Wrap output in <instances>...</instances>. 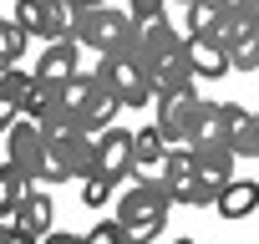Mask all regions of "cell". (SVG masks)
<instances>
[{"label": "cell", "mask_w": 259, "mask_h": 244, "mask_svg": "<svg viewBox=\"0 0 259 244\" xmlns=\"http://www.w3.org/2000/svg\"><path fill=\"white\" fill-rule=\"evenodd\" d=\"M87 244H133V234H127L117 219H102V224L87 229Z\"/></svg>", "instance_id": "obj_24"}, {"label": "cell", "mask_w": 259, "mask_h": 244, "mask_svg": "<svg viewBox=\"0 0 259 244\" xmlns=\"http://www.w3.org/2000/svg\"><path fill=\"white\" fill-rule=\"evenodd\" d=\"M163 6H168V0H127V11H133V21L143 26V21H158L163 16Z\"/></svg>", "instance_id": "obj_25"}, {"label": "cell", "mask_w": 259, "mask_h": 244, "mask_svg": "<svg viewBox=\"0 0 259 244\" xmlns=\"http://www.w3.org/2000/svg\"><path fill=\"white\" fill-rule=\"evenodd\" d=\"M97 82H107L117 97H122V107H148V102H158V87H153V76L143 71V61L138 56H97Z\"/></svg>", "instance_id": "obj_6"}, {"label": "cell", "mask_w": 259, "mask_h": 244, "mask_svg": "<svg viewBox=\"0 0 259 244\" xmlns=\"http://www.w3.org/2000/svg\"><path fill=\"white\" fill-rule=\"evenodd\" d=\"M26 112H21V102H11V97H0V133H11L16 122H21Z\"/></svg>", "instance_id": "obj_26"}, {"label": "cell", "mask_w": 259, "mask_h": 244, "mask_svg": "<svg viewBox=\"0 0 259 244\" xmlns=\"http://www.w3.org/2000/svg\"><path fill=\"white\" fill-rule=\"evenodd\" d=\"M224 219H249L254 209H259V183L254 178H234V183H224V193H219V204H213Z\"/></svg>", "instance_id": "obj_18"}, {"label": "cell", "mask_w": 259, "mask_h": 244, "mask_svg": "<svg viewBox=\"0 0 259 244\" xmlns=\"http://www.w3.org/2000/svg\"><path fill=\"white\" fill-rule=\"evenodd\" d=\"M213 41L229 51L234 71H259V16H239V11H229Z\"/></svg>", "instance_id": "obj_9"}, {"label": "cell", "mask_w": 259, "mask_h": 244, "mask_svg": "<svg viewBox=\"0 0 259 244\" xmlns=\"http://www.w3.org/2000/svg\"><path fill=\"white\" fill-rule=\"evenodd\" d=\"M51 219H56V204H51L46 188H31V193L21 198V209L11 214V224H16L21 234H31V239H46V234H51Z\"/></svg>", "instance_id": "obj_16"}, {"label": "cell", "mask_w": 259, "mask_h": 244, "mask_svg": "<svg viewBox=\"0 0 259 244\" xmlns=\"http://www.w3.org/2000/svg\"><path fill=\"white\" fill-rule=\"evenodd\" d=\"M188 61H193V76H203V82H219V76L234 71L229 51H224L213 36H188Z\"/></svg>", "instance_id": "obj_17"}, {"label": "cell", "mask_w": 259, "mask_h": 244, "mask_svg": "<svg viewBox=\"0 0 259 244\" xmlns=\"http://www.w3.org/2000/svg\"><path fill=\"white\" fill-rule=\"evenodd\" d=\"M138 61H143V71L153 76L158 92L198 82V76H193V61H188V36H183L168 16L138 26Z\"/></svg>", "instance_id": "obj_1"}, {"label": "cell", "mask_w": 259, "mask_h": 244, "mask_svg": "<svg viewBox=\"0 0 259 244\" xmlns=\"http://www.w3.org/2000/svg\"><path fill=\"white\" fill-rule=\"evenodd\" d=\"M117 112H122V97H117L107 82H97V87H92V97H87V107L76 112V122H81V133L102 138L107 128H117Z\"/></svg>", "instance_id": "obj_12"}, {"label": "cell", "mask_w": 259, "mask_h": 244, "mask_svg": "<svg viewBox=\"0 0 259 244\" xmlns=\"http://www.w3.org/2000/svg\"><path fill=\"white\" fill-rule=\"evenodd\" d=\"M31 82H36V76H26L21 66H6V71H0V97H11V102H21V107H26Z\"/></svg>", "instance_id": "obj_22"}, {"label": "cell", "mask_w": 259, "mask_h": 244, "mask_svg": "<svg viewBox=\"0 0 259 244\" xmlns=\"http://www.w3.org/2000/svg\"><path fill=\"white\" fill-rule=\"evenodd\" d=\"M173 244H198V239H173Z\"/></svg>", "instance_id": "obj_30"}, {"label": "cell", "mask_w": 259, "mask_h": 244, "mask_svg": "<svg viewBox=\"0 0 259 244\" xmlns=\"http://www.w3.org/2000/svg\"><path fill=\"white\" fill-rule=\"evenodd\" d=\"M76 51H81V41L76 36H66V41H51L46 51H41V61H36V82H56V87H66L81 66H76Z\"/></svg>", "instance_id": "obj_13"}, {"label": "cell", "mask_w": 259, "mask_h": 244, "mask_svg": "<svg viewBox=\"0 0 259 244\" xmlns=\"http://www.w3.org/2000/svg\"><path fill=\"white\" fill-rule=\"evenodd\" d=\"M133 168H138V133L107 128V133L97 138V163H92V173L107 178V183H122V178H133ZM92 173H87V178H92Z\"/></svg>", "instance_id": "obj_8"}, {"label": "cell", "mask_w": 259, "mask_h": 244, "mask_svg": "<svg viewBox=\"0 0 259 244\" xmlns=\"http://www.w3.org/2000/svg\"><path fill=\"white\" fill-rule=\"evenodd\" d=\"M198 107H203L198 82L158 92V128H163V138H168L173 148H188V143H193V117H198Z\"/></svg>", "instance_id": "obj_7"}, {"label": "cell", "mask_w": 259, "mask_h": 244, "mask_svg": "<svg viewBox=\"0 0 259 244\" xmlns=\"http://www.w3.org/2000/svg\"><path fill=\"white\" fill-rule=\"evenodd\" d=\"M16 26L31 41H66L76 26V6L71 0H16Z\"/></svg>", "instance_id": "obj_5"}, {"label": "cell", "mask_w": 259, "mask_h": 244, "mask_svg": "<svg viewBox=\"0 0 259 244\" xmlns=\"http://www.w3.org/2000/svg\"><path fill=\"white\" fill-rule=\"evenodd\" d=\"M224 26V11L213 0H188L183 6V36H219Z\"/></svg>", "instance_id": "obj_20"}, {"label": "cell", "mask_w": 259, "mask_h": 244, "mask_svg": "<svg viewBox=\"0 0 259 244\" xmlns=\"http://www.w3.org/2000/svg\"><path fill=\"white\" fill-rule=\"evenodd\" d=\"M71 6L76 11H92V6H107V0H71Z\"/></svg>", "instance_id": "obj_29"}, {"label": "cell", "mask_w": 259, "mask_h": 244, "mask_svg": "<svg viewBox=\"0 0 259 244\" xmlns=\"http://www.w3.org/2000/svg\"><path fill=\"white\" fill-rule=\"evenodd\" d=\"M254 122H259V112H254Z\"/></svg>", "instance_id": "obj_31"}, {"label": "cell", "mask_w": 259, "mask_h": 244, "mask_svg": "<svg viewBox=\"0 0 259 244\" xmlns=\"http://www.w3.org/2000/svg\"><path fill=\"white\" fill-rule=\"evenodd\" d=\"M41 244H87V234H56V229H51Z\"/></svg>", "instance_id": "obj_28"}, {"label": "cell", "mask_w": 259, "mask_h": 244, "mask_svg": "<svg viewBox=\"0 0 259 244\" xmlns=\"http://www.w3.org/2000/svg\"><path fill=\"white\" fill-rule=\"evenodd\" d=\"M193 153L203 148H229V102H203L193 117Z\"/></svg>", "instance_id": "obj_15"}, {"label": "cell", "mask_w": 259, "mask_h": 244, "mask_svg": "<svg viewBox=\"0 0 259 244\" xmlns=\"http://www.w3.org/2000/svg\"><path fill=\"white\" fill-rule=\"evenodd\" d=\"M168 153H173V143L163 138L158 122L138 128V168H133V183H163V173H168Z\"/></svg>", "instance_id": "obj_11"}, {"label": "cell", "mask_w": 259, "mask_h": 244, "mask_svg": "<svg viewBox=\"0 0 259 244\" xmlns=\"http://www.w3.org/2000/svg\"><path fill=\"white\" fill-rule=\"evenodd\" d=\"M26 46H31V36H26L16 21H6V16H0V71H6V66H16V61L26 56Z\"/></svg>", "instance_id": "obj_21"}, {"label": "cell", "mask_w": 259, "mask_h": 244, "mask_svg": "<svg viewBox=\"0 0 259 244\" xmlns=\"http://www.w3.org/2000/svg\"><path fill=\"white\" fill-rule=\"evenodd\" d=\"M46 143H51V133L41 128V122H36V117H21L16 128L6 133V148H11V158H6V163H16V168L36 183V178H41V168H46Z\"/></svg>", "instance_id": "obj_10"}, {"label": "cell", "mask_w": 259, "mask_h": 244, "mask_svg": "<svg viewBox=\"0 0 259 244\" xmlns=\"http://www.w3.org/2000/svg\"><path fill=\"white\" fill-rule=\"evenodd\" d=\"M163 188H168L173 204H193V193H198V158H193V148H173L168 153Z\"/></svg>", "instance_id": "obj_14"}, {"label": "cell", "mask_w": 259, "mask_h": 244, "mask_svg": "<svg viewBox=\"0 0 259 244\" xmlns=\"http://www.w3.org/2000/svg\"><path fill=\"white\" fill-rule=\"evenodd\" d=\"M112 198H117V183H107V178H97V173L81 178V204H87V209H102V204H112Z\"/></svg>", "instance_id": "obj_23"}, {"label": "cell", "mask_w": 259, "mask_h": 244, "mask_svg": "<svg viewBox=\"0 0 259 244\" xmlns=\"http://www.w3.org/2000/svg\"><path fill=\"white\" fill-rule=\"evenodd\" d=\"M71 36L97 56H138V21H133V11H117V6L76 11Z\"/></svg>", "instance_id": "obj_2"}, {"label": "cell", "mask_w": 259, "mask_h": 244, "mask_svg": "<svg viewBox=\"0 0 259 244\" xmlns=\"http://www.w3.org/2000/svg\"><path fill=\"white\" fill-rule=\"evenodd\" d=\"M168 209L173 198L163 183H133L117 193V224L133 234V244H158L168 229Z\"/></svg>", "instance_id": "obj_3"}, {"label": "cell", "mask_w": 259, "mask_h": 244, "mask_svg": "<svg viewBox=\"0 0 259 244\" xmlns=\"http://www.w3.org/2000/svg\"><path fill=\"white\" fill-rule=\"evenodd\" d=\"M92 163H97V138L81 133V122H71V128H56L51 143H46L41 183H71V178H87Z\"/></svg>", "instance_id": "obj_4"}, {"label": "cell", "mask_w": 259, "mask_h": 244, "mask_svg": "<svg viewBox=\"0 0 259 244\" xmlns=\"http://www.w3.org/2000/svg\"><path fill=\"white\" fill-rule=\"evenodd\" d=\"M0 244H41V239H31V234H21L16 224H0Z\"/></svg>", "instance_id": "obj_27"}, {"label": "cell", "mask_w": 259, "mask_h": 244, "mask_svg": "<svg viewBox=\"0 0 259 244\" xmlns=\"http://www.w3.org/2000/svg\"><path fill=\"white\" fill-rule=\"evenodd\" d=\"M36 183L16 168V163H0V224H11V214L21 209V198L31 193Z\"/></svg>", "instance_id": "obj_19"}]
</instances>
